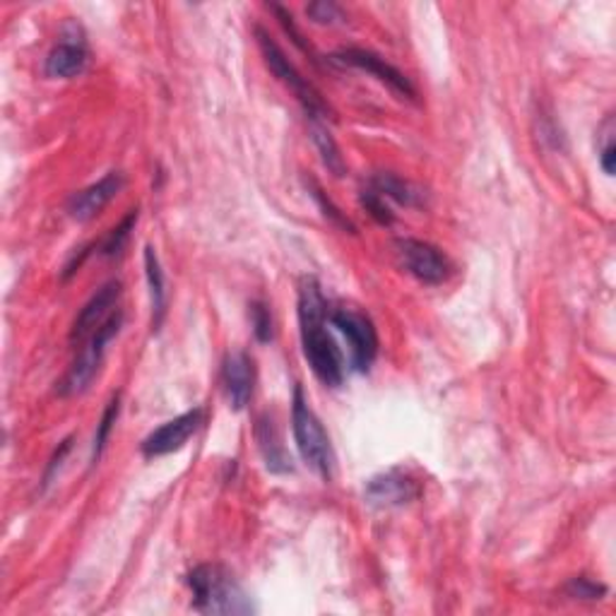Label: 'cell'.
<instances>
[{"label": "cell", "instance_id": "obj_1", "mask_svg": "<svg viewBox=\"0 0 616 616\" xmlns=\"http://www.w3.org/2000/svg\"><path fill=\"white\" fill-rule=\"evenodd\" d=\"M326 299L313 277H304L299 287V323L304 356L323 386L338 388L344 380V364L338 344L326 330Z\"/></svg>", "mask_w": 616, "mask_h": 616}, {"label": "cell", "instance_id": "obj_2", "mask_svg": "<svg viewBox=\"0 0 616 616\" xmlns=\"http://www.w3.org/2000/svg\"><path fill=\"white\" fill-rule=\"evenodd\" d=\"M193 607L203 614H253L255 607L237 578L217 564L198 566L188 574Z\"/></svg>", "mask_w": 616, "mask_h": 616}, {"label": "cell", "instance_id": "obj_3", "mask_svg": "<svg viewBox=\"0 0 616 616\" xmlns=\"http://www.w3.org/2000/svg\"><path fill=\"white\" fill-rule=\"evenodd\" d=\"M291 429H294V441L304 463L316 473L323 481H330L335 475V451L328 431L323 429L316 412L309 407L304 390L294 388V400H291Z\"/></svg>", "mask_w": 616, "mask_h": 616}, {"label": "cell", "instance_id": "obj_4", "mask_svg": "<svg viewBox=\"0 0 616 616\" xmlns=\"http://www.w3.org/2000/svg\"><path fill=\"white\" fill-rule=\"evenodd\" d=\"M121 326H123V313L114 311L102 323V326L89 335V344L80 354H77V360L68 368V374H65L59 384L61 398H77V395H83L89 386H92L99 368H102L106 344L121 332Z\"/></svg>", "mask_w": 616, "mask_h": 616}, {"label": "cell", "instance_id": "obj_5", "mask_svg": "<svg viewBox=\"0 0 616 616\" xmlns=\"http://www.w3.org/2000/svg\"><path fill=\"white\" fill-rule=\"evenodd\" d=\"M255 39H257V47H261L263 59L267 63V68L273 71V75L277 77L279 83L287 85L294 97L304 106L306 116L309 118H320L326 121L328 118V106L323 102L320 95L313 89V85L306 80L304 75L297 71V65L287 59V53L279 49V43L267 35L263 27H255Z\"/></svg>", "mask_w": 616, "mask_h": 616}, {"label": "cell", "instance_id": "obj_6", "mask_svg": "<svg viewBox=\"0 0 616 616\" xmlns=\"http://www.w3.org/2000/svg\"><path fill=\"white\" fill-rule=\"evenodd\" d=\"M330 323L344 335L347 344H350L354 372L356 374L372 372V366L378 356V335L372 318L354 309H335L330 313Z\"/></svg>", "mask_w": 616, "mask_h": 616}, {"label": "cell", "instance_id": "obj_7", "mask_svg": "<svg viewBox=\"0 0 616 616\" xmlns=\"http://www.w3.org/2000/svg\"><path fill=\"white\" fill-rule=\"evenodd\" d=\"M395 255L402 271L410 273L414 279H419L422 285H443L453 271L451 261H448L439 246L422 239H398Z\"/></svg>", "mask_w": 616, "mask_h": 616}, {"label": "cell", "instance_id": "obj_8", "mask_svg": "<svg viewBox=\"0 0 616 616\" xmlns=\"http://www.w3.org/2000/svg\"><path fill=\"white\" fill-rule=\"evenodd\" d=\"M330 63L342 65V68H347V65H350V68H356V71H364L368 75H374L376 80L388 85L395 95L405 97V99L417 97V89H414V85L410 83V77L405 73H400L395 65L386 63V59H380V55L374 53V51L342 49V51L330 55Z\"/></svg>", "mask_w": 616, "mask_h": 616}, {"label": "cell", "instance_id": "obj_9", "mask_svg": "<svg viewBox=\"0 0 616 616\" xmlns=\"http://www.w3.org/2000/svg\"><path fill=\"white\" fill-rule=\"evenodd\" d=\"M422 489L417 479L402 473V469H390V473L376 475L368 479L364 489V501L374 508H400L407 506L414 499H419Z\"/></svg>", "mask_w": 616, "mask_h": 616}, {"label": "cell", "instance_id": "obj_10", "mask_svg": "<svg viewBox=\"0 0 616 616\" xmlns=\"http://www.w3.org/2000/svg\"><path fill=\"white\" fill-rule=\"evenodd\" d=\"M200 424H203V410H200V407L190 410V412L181 414V417L162 424L160 429H154L148 436V439L142 441L140 451H142L144 457L169 455V453L178 451V448L186 445L190 436H193L200 429Z\"/></svg>", "mask_w": 616, "mask_h": 616}, {"label": "cell", "instance_id": "obj_11", "mask_svg": "<svg viewBox=\"0 0 616 616\" xmlns=\"http://www.w3.org/2000/svg\"><path fill=\"white\" fill-rule=\"evenodd\" d=\"M123 184H126V178H123L121 172H109L104 178H99L97 184L83 188L80 193H75L68 203V215L75 222H89L95 219L99 212H102L111 200H114Z\"/></svg>", "mask_w": 616, "mask_h": 616}, {"label": "cell", "instance_id": "obj_12", "mask_svg": "<svg viewBox=\"0 0 616 616\" xmlns=\"http://www.w3.org/2000/svg\"><path fill=\"white\" fill-rule=\"evenodd\" d=\"M121 299V282L118 279H109V282L97 289V294L87 301L85 309L80 311V316L75 318L73 328H71V342H83L85 338H89L102 323L114 313L116 304Z\"/></svg>", "mask_w": 616, "mask_h": 616}, {"label": "cell", "instance_id": "obj_13", "mask_svg": "<svg viewBox=\"0 0 616 616\" xmlns=\"http://www.w3.org/2000/svg\"><path fill=\"white\" fill-rule=\"evenodd\" d=\"M224 386L234 410H243L253 398L255 364L249 352H231L224 362Z\"/></svg>", "mask_w": 616, "mask_h": 616}, {"label": "cell", "instance_id": "obj_14", "mask_svg": "<svg viewBox=\"0 0 616 616\" xmlns=\"http://www.w3.org/2000/svg\"><path fill=\"white\" fill-rule=\"evenodd\" d=\"M89 53L83 39L75 37H63L61 43H55L51 53L47 55L43 63V75L47 77H59V80H71V77L83 75L87 71Z\"/></svg>", "mask_w": 616, "mask_h": 616}, {"label": "cell", "instance_id": "obj_15", "mask_svg": "<svg viewBox=\"0 0 616 616\" xmlns=\"http://www.w3.org/2000/svg\"><path fill=\"white\" fill-rule=\"evenodd\" d=\"M255 441L257 448H261V455L265 461V467L271 469L275 475H287L294 473V465H291V457L287 453V448L279 441V433L275 422L271 419V414H263L255 422Z\"/></svg>", "mask_w": 616, "mask_h": 616}, {"label": "cell", "instance_id": "obj_16", "mask_svg": "<svg viewBox=\"0 0 616 616\" xmlns=\"http://www.w3.org/2000/svg\"><path fill=\"white\" fill-rule=\"evenodd\" d=\"M368 186H372L376 193H380L386 200H395L398 205H405V208L424 205V190L398 174H390V172L374 174L372 178H368Z\"/></svg>", "mask_w": 616, "mask_h": 616}, {"label": "cell", "instance_id": "obj_17", "mask_svg": "<svg viewBox=\"0 0 616 616\" xmlns=\"http://www.w3.org/2000/svg\"><path fill=\"white\" fill-rule=\"evenodd\" d=\"M144 275H148L150 299H152V328L156 330L162 326L166 311V279L160 255H156L152 246H144Z\"/></svg>", "mask_w": 616, "mask_h": 616}, {"label": "cell", "instance_id": "obj_18", "mask_svg": "<svg viewBox=\"0 0 616 616\" xmlns=\"http://www.w3.org/2000/svg\"><path fill=\"white\" fill-rule=\"evenodd\" d=\"M309 128H311L313 144H316V148H318L320 160H323V164H326V169H328L332 176H338V178L344 176L347 164H344V160H342L338 142H335V138L330 136V130H328L326 126H323L320 118H309Z\"/></svg>", "mask_w": 616, "mask_h": 616}, {"label": "cell", "instance_id": "obj_19", "mask_svg": "<svg viewBox=\"0 0 616 616\" xmlns=\"http://www.w3.org/2000/svg\"><path fill=\"white\" fill-rule=\"evenodd\" d=\"M136 222H138V208L130 210L128 215L121 219V224H116V227L106 234V239L102 241V246H99V253H102L104 257L121 255L130 239V231L136 229Z\"/></svg>", "mask_w": 616, "mask_h": 616}, {"label": "cell", "instance_id": "obj_20", "mask_svg": "<svg viewBox=\"0 0 616 616\" xmlns=\"http://www.w3.org/2000/svg\"><path fill=\"white\" fill-rule=\"evenodd\" d=\"M306 188H309V193L313 196V200H316L318 203V208L323 210V215H326V219L330 222V224H335V227H340L342 231H350V234H354L356 231V227L354 224L347 219V215L344 212L332 203V200L323 193V188L313 181V178H306Z\"/></svg>", "mask_w": 616, "mask_h": 616}, {"label": "cell", "instance_id": "obj_21", "mask_svg": "<svg viewBox=\"0 0 616 616\" xmlns=\"http://www.w3.org/2000/svg\"><path fill=\"white\" fill-rule=\"evenodd\" d=\"M118 412H121V398L114 395V398H111L109 405H106V410H104V414H102V419H99V424H97L95 448H92V463H95V465L99 463V457H102L104 448H106V441H109V436H111V431H114V427H116Z\"/></svg>", "mask_w": 616, "mask_h": 616}, {"label": "cell", "instance_id": "obj_22", "mask_svg": "<svg viewBox=\"0 0 616 616\" xmlns=\"http://www.w3.org/2000/svg\"><path fill=\"white\" fill-rule=\"evenodd\" d=\"M360 198H362V205L366 208L368 215H372L378 224H384V227H390V224L395 222V215H393V210H390L388 200L380 193H376L372 186H366L362 190Z\"/></svg>", "mask_w": 616, "mask_h": 616}, {"label": "cell", "instance_id": "obj_23", "mask_svg": "<svg viewBox=\"0 0 616 616\" xmlns=\"http://www.w3.org/2000/svg\"><path fill=\"white\" fill-rule=\"evenodd\" d=\"M251 326L255 332L257 342H271L273 340V313L263 301H253L251 304Z\"/></svg>", "mask_w": 616, "mask_h": 616}, {"label": "cell", "instance_id": "obj_24", "mask_svg": "<svg viewBox=\"0 0 616 616\" xmlns=\"http://www.w3.org/2000/svg\"><path fill=\"white\" fill-rule=\"evenodd\" d=\"M600 136L604 138L602 148H600V164H602L604 174L614 176V169H616V144H614V118L612 116L602 123Z\"/></svg>", "mask_w": 616, "mask_h": 616}, {"label": "cell", "instance_id": "obj_25", "mask_svg": "<svg viewBox=\"0 0 616 616\" xmlns=\"http://www.w3.org/2000/svg\"><path fill=\"white\" fill-rule=\"evenodd\" d=\"M306 15L316 22V25H335V22H342L344 13L338 3L332 0H316L306 8Z\"/></svg>", "mask_w": 616, "mask_h": 616}, {"label": "cell", "instance_id": "obj_26", "mask_svg": "<svg viewBox=\"0 0 616 616\" xmlns=\"http://www.w3.org/2000/svg\"><path fill=\"white\" fill-rule=\"evenodd\" d=\"M566 592H568V598H574V600H600V598H604L607 588L600 586V582H595V580L586 578V576H580V578H574L568 582Z\"/></svg>", "mask_w": 616, "mask_h": 616}, {"label": "cell", "instance_id": "obj_27", "mask_svg": "<svg viewBox=\"0 0 616 616\" xmlns=\"http://www.w3.org/2000/svg\"><path fill=\"white\" fill-rule=\"evenodd\" d=\"M271 10H273V13L277 15L279 25L285 27V32H287L289 37H291V41H294L301 51L311 53V47H309V43L304 41V35H301V32L297 29V25H294V17H291V13H287V10H285L282 5H271Z\"/></svg>", "mask_w": 616, "mask_h": 616}]
</instances>
